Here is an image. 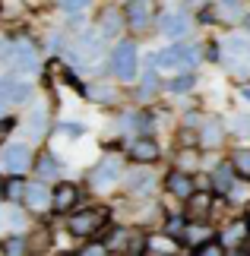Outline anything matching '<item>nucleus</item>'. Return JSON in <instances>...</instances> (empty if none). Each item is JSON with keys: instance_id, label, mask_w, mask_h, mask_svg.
I'll return each instance as SVG.
<instances>
[{"instance_id": "nucleus-1", "label": "nucleus", "mask_w": 250, "mask_h": 256, "mask_svg": "<svg viewBox=\"0 0 250 256\" xmlns=\"http://www.w3.org/2000/svg\"><path fill=\"white\" fill-rule=\"evenodd\" d=\"M203 60V54H199V48L193 44H181V42H174L171 48H165V51H155L152 57V66L155 70H181V73H190L193 66Z\"/></svg>"}, {"instance_id": "nucleus-2", "label": "nucleus", "mask_w": 250, "mask_h": 256, "mask_svg": "<svg viewBox=\"0 0 250 256\" xmlns=\"http://www.w3.org/2000/svg\"><path fill=\"white\" fill-rule=\"evenodd\" d=\"M105 222H108V209H76V212H70V218H67V231L73 234V238L92 240L95 234L105 228Z\"/></svg>"}, {"instance_id": "nucleus-3", "label": "nucleus", "mask_w": 250, "mask_h": 256, "mask_svg": "<svg viewBox=\"0 0 250 256\" xmlns=\"http://www.w3.org/2000/svg\"><path fill=\"white\" fill-rule=\"evenodd\" d=\"M124 177V155H117V152H108L102 162L95 164L92 171H89V186L92 190H111V186L117 184Z\"/></svg>"}, {"instance_id": "nucleus-4", "label": "nucleus", "mask_w": 250, "mask_h": 256, "mask_svg": "<svg viewBox=\"0 0 250 256\" xmlns=\"http://www.w3.org/2000/svg\"><path fill=\"white\" fill-rule=\"evenodd\" d=\"M222 64L231 73H247L250 70V35H228L222 44Z\"/></svg>"}, {"instance_id": "nucleus-5", "label": "nucleus", "mask_w": 250, "mask_h": 256, "mask_svg": "<svg viewBox=\"0 0 250 256\" xmlns=\"http://www.w3.org/2000/svg\"><path fill=\"white\" fill-rule=\"evenodd\" d=\"M136 66H139L136 42H130V38L117 42L114 51H111V73L117 76V80H124V82H133L136 80Z\"/></svg>"}, {"instance_id": "nucleus-6", "label": "nucleus", "mask_w": 250, "mask_h": 256, "mask_svg": "<svg viewBox=\"0 0 250 256\" xmlns=\"http://www.w3.org/2000/svg\"><path fill=\"white\" fill-rule=\"evenodd\" d=\"M0 57L10 64L13 73H35L38 70V54L32 42H16L13 48H0Z\"/></svg>"}, {"instance_id": "nucleus-7", "label": "nucleus", "mask_w": 250, "mask_h": 256, "mask_svg": "<svg viewBox=\"0 0 250 256\" xmlns=\"http://www.w3.org/2000/svg\"><path fill=\"white\" fill-rule=\"evenodd\" d=\"M190 28H193V19L181 10H168V13L158 16V32H162L168 42H184L190 35Z\"/></svg>"}, {"instance_id": "nucleus-8", "label": "nucleus", "mask_w": 250, "mask_h": 256, "mask_svg": "<svg viewBox=\"0 0 250 256\" xmlns=\"http://www.w3.org/2000/svg\"><path fill=\"white\" fill-rule=\"evenodd\" d=\"M4 171L7 174H13V177H19V174H26L29 168H32V149H29L26 142H10V146H4Z\"/></svg>"}, {"instance_id": "nucleus-9", "label": "nucleus", "mask_w": 250, "mask_h": 256, "mask_svg": "<svg viewBox=\"0 0 250 256\" xmlns=\"http://www.w3.org/2000/svg\"><path fill=\"white\" fill-rule=\"evenodd\" d=\"M237 184L241 180H237V171H234L231 162H218L215 171L209 174V193L212 196H231Z\"/></svg>"}, {"instance_id": "nucleus-10", "label": "nucleus", "mask_w": 250, "mask_h": 256, "mask_svg": "<svg viewBox=\"0 0 250 256\" xmlns=\"http://www.w3.org/2000/svg\"><path fill=\"white\" fill-rule=\"evenodd\" d=\"M124 22L130 32H149L152 26V6L146 0H127L124 4Z\"/></svg>"}, {"instance_id": "nucleus-11", "label": "nucleus", "mask_w": 250, "mask_h": 256, "mask_svg": "<svg viewBox=\"0 0 250 256\" xmlns=\"http://www.w3.org/2000/svg\"><path fill=\"white\" fill-rule=\"evenodd\" d=\"M165 190H168V196H174L177 202H187L190 196L196 193V180H193V174H187L181 168H171L165 177Z\"/></svg>"}, {"instance_id": "nucleus-12", "label": "nucleus", "mask_w": 250, "mask_h": 256, "mask_svg": "<svg viewBox=\"0 0 250 256\" xmlns=\"http://www.w3.org/2000/svg\"><path fill=\"white\" fill-rule=\"evenodd\" d=\"M76 206H79V186L70 180H61L51 190V209L54 212H73Z\"/></svg>"}, {"instance_id": "nucleus-13", "label": "nucleus", "mask_w": 250, "mask_h": 256, "mask_svg": "<svg viewBox=\"0 0 250 256\" xmlns=\"http://www.w3.org/2000/svg\"><path fill=\"white\" fill-rule=\"evenodd\" d=\"M29 95H32V86L16 80V76H4L0 80V98H4L7 104H23L29 102Z\"/></svg>"}, {"instance_id": "nucleus-14", "label": "nucleus", "mask_w": 250, "mask_h": 256, "mask_svg": "<svg viewBox=\"0 0 250 256\" xmlns=\"http://www.w3.org/2000/svg\"><path fill=\"white\" fill-rule=\"evenodd\" d=\"M23 202H26L32 212H48V209H51V190H48V184H45V180H32V184H26V196H23Z\"/></svg>"}, {"instance_id": "nucleus-15", "label": "nucleus", "mask_w": 250, "mask_h": 256, "mask_svg": "<svg viewBox=\"0 0 250 256\" xmlns=\"http://www.w3.org/2000/svg\"><path fill=\"white\" fill-rule=\"evenodd\" d=\"M127 155H130V158H133L136 164H152V162H158L162 149H158V142H155V140H149V136H139V140L130 142Z\"/></svg>"}, {"instance_id": "nucleus-16", "label": "nucleus", "mask_w": 250, "mask_h": 256, "mask_svg": "<svg viewBox=\"0 0 250 256\" xmlns=\"http://www.w3.org/2000/svg\"><path fill=\"white\" fill-rule=\"evenodd\" d=\"M124 186H127V193H133V196H146V193H152L155 177H152V171H149V164H139L136 171H130V174L124 177Z\"/></svg>"}, {"instance_id": "nucleus-17", "label": "nucleus", "mask_w": 250, "mask_h": 256, "mask_svg": "<svg viewBox=\"0 0 250 256\" xmlns=\"http://www.w3.org/2000/svg\"><path fill=\"white\" fill-rule=\"evenodd\" d=\"M124 26H127V22H124V10L108 6L105 13L98 16V35H102V38H117Z\"/></svg>"}, {"instance_id": "nucleus-18", "label": "nucleus", "mask_w": 250, "mask_h": 256, "mask_svg": "<svg viewBox=\"0 0 250 256\" xmlns=\"http://www.w3.org/2000/svg\"><path fill=\"white\" fill-rule=\"evenodd\" d=\"M247 218H237L231 224H225L222 234H218V240H222V247L225 250H231V247H241V244H247Z\"/></svg>"}, {"instance_id": "nucleus-19", "label": "nucleus", "mask_w": 250, "mask_h": 256, "mask_svg": "<svg viewBox=\"0 0 250 256\" xmlns=\"http://www.w3.org/2000/svg\"><path fill=\"white\" fill-rule=\"evenodd\" d=\"M26 130H29L32 140H42V136H45V130H48V108H45V102H35V108L29 111Z\"/></svg>"}, {"instance_id": "nucleus-20", "label": "nucleus", "mask_w": 250, "mask_h": 256, "mask_svg": "<svg viewBox=\"0 0 250 256\" xmlns=\"http://www.w3.org/2000/svg\"><path fill=\"white\" fill-rule=\"evenodd\" d=\"M212 238H215V234H212V228H209L206 222H187V231H184L181 240L187 244L190 250H196L199 244H206V240H212Z\"/></svg>"}, {"instance_id": "nucleus-21", "label": "nucleus", "mask_w": 250, "mask_h": 256, "mask_svg": "<svg viewBox=\"0 0 250 256\" xmlns=\"http://www.w3.org/2000/svg\"><path fill=\"white\" fill-rule=\"evenodd\" d=\"M222 142H225V126H222V120H209L203 130H199V146H203V149H218Z\"/></svg>"}, {"instance_id": "nucleus-22", "label": "nucleus", "mask_w": 250, "mask_h": 256, "mask_svg": "<svg viewBox=\"0 0 250 256\" xmlns=\"http://www.w3.org/2000/svg\"><path fill=\"white\" fill-rule=\"evenodd\" d=\"M35 171H38V180H57L61 177V162L54 158V155H42L35 164Z\"/></svg>"}, {"instance_id": "nucleus-23", "label": "nucleus", "mask_w": 250, "mask_h": 256, "mask_svg": "<svg viewBox=\"0 0 250 256\" xmlns=\"http://www.w3.org/2000/svg\"><path fill=\"white\" fill-rule=\"evenodd\" d=\"M187 222H190L187 215H184V212H177L174 218H165V224H162V234H168L171 240H174V238H184V231H187Z\"/></svg>"}, {"instance_id": "nucleus-24", "label": "nucleus", "mask_w": 250, "mask_h": 256, "mask_svg": "<svg viewBox=\"0 0 250 256\" xmlns=\"http://www.w3.org/2000/svg\"><path fill=\"white\" fill-rule=\"evenodd\" d=\"M158 88H162V82H158V76H155L152 70H146L143 82H139V88H136V98H139V102H146V98L158 95Z\"/></svg>"}, {"instance_id": "nucleus-25", "label": "nucleus", "mask_w": 250, "mask_h": 256, "mask_svg": "<svg viewBox=\"0 0 250 256\" xmlns=\"http://www.w3.org/2000/svg\"><path fill=\"white\" fill-rule=\"evenodd\" d=\"M193 86H196V76H193V73H177L174 80L165 82V88H168V92H174V95H184V92H190Z\"/></svg>"}, {"instance_id": "nucleus-26", "label": "nucleus", "mask_w": 250, "mask_h": 256, "mask_svg": "<svg viewBox=\"0 0 250 256\" xmlns=\"http://www.w3.org/2000/svg\"><path fill=\"white\" fill-rule=\"evenodd\" d=\"M127 238H130V231H124V228H108L105 247L111 250V253H124L127 250Z\"/></svg>"}, {"instance_id": "nucleus-27", "label": "nucleus", "mask_w": 250, "mask_h": 256, "mask_svg": "<svg viewBox=\"0 0 250 256\" xmlns=\"http://www.w3.org/2000/svg\"><path fill=\"white\" fill-rule=\"evenodd\" d=\"M206 212H209V196H190V209H184V215L190 222H196V218H206Z\"/></svg>"}, {"instance_id": "nucleus-28", "label": "nucleus", "mask_w": 250, "mask_h": 256, "mask_svg": "<svg viewBox=\"0 0 250 256\" xmlns=\"http://www.w3.org/2000/svg\"><path fill=\"white\" fill-rule=\"evenodd\" d=\"M231 164H234V171L241 180H250V149H237L231 152Z\"/></svg>"}, {"instance_id": "nucleus-29", "label": "nucleus", "mask_w": 250, "mask_h": 256, "mask_svg": "<svg viewBox=\"0 0 250 256\" xmlns=\"http://www.w3.org/2000/svg\"><path fill=\"white\" fill-rule=\"evenodd\" d=\"M4 196H7V202H23V196H26V184L19 180V177H13V180H7L4 184Z\"/></svg>"}, {"instance_id": "nucleus-30", "label": "nucleus", "mask_w": 250, "mask_h": 256, "mask_svg": "<svg viewBox=\"0 0 250 256\" xmlns=\"http://www.w3.org/2000/svg\"><path fill=\"white\" fill-rule=\"evenodd\" d=\"M193 256H228V250L222 247V240H218V238H212V240L199 244V247L193 250Z\"/></svg>"}, {"instance_id": "nucleus-31", "label": "nucleus", "mask_w": 250, "mask_h": 256, "mask_svg": "<svg viewBox=\"0 0 250 256\" xmlns=\"http://www.w3.org/2000/svg\"><path fill=\"white\" fill-rule=\"evenodd\" d=\"M26 238L23 234H13V238H7V244H4V256H26Z\"/></svg>"}, {"instance_id": "nucleus-32", "label": "nucleus", "mask_w": 250, "mask_h": 256, "mask_svg": "<svg viewBox=\"0 0 250 256\" xmlns=\"http://www.w3.org/2000/svg\"><path fill=\"white\" fill-rule=\"evenodd\" d=\"M108 253H111V250L105 247V240H89V244H86V247L79 250L76 256H108Z\"/></svg>"}, {"instance_id": "nucleus-33", "label": "nucleus", "mask_w": 250, "mask_h": 256, "mask_svg": "<svg viewBox=\"0 0 250 256\" xmlns=\"http://www.w3.org/2000/svg\"><path fill=\"white\" fill-rule=\"evenodd\" d=\"M57 130H61L67 140H79V136L86 133V126H83V124H76V120H64L61 126H57Z\"/></svg>"}, {"instance_id": "nucleus-34", "label": "nucleus", "mask_w": 250, "mask_h": 256, "mask_svg": "<svg viewBox=\"0 0 250 256\" xmlns=\"http://www.w3.org/2000/svg\"><path fill=\"white\" fill-rule=\"evenodd\" d=\"M89 4H92V0H61V10H64L67 16H79Z\"/></svg>"}, {"instance_id": "nucleus-35", "label": "nucleus", "mask_w": 250, "mask_h": 256, "mask_svg": "<svg viewBox=\"0 0 250 256\" xmlns=\"http://www.w3.org/2000/svg\"><path fill=\"white\" fill-rule=\"evenodd\" d=\"M86 95H92L95 102H114V88H108V86H92V88H86Z\"/></svg>"}, {"instance_id": "nucleus-36", "label": "nucleus", "mask_w": 250, "mask_h": 256, "mask_svg": "<svg viewBox=\"0 0 250 256\" xmlns=\"http://www.w3.org/2000/svg\"><path fill=\"white\" fill-rule=\"evenodd\" d=\"M234 126L237 133H250V117H234Z\"/></svg>"}, {"instance_id": "nucleus-37", "label": "nucleus", "mask_w": 250, "mask_h": 256, "mask_svg": "<svg viewBox=\"0 0 250 256\" xmlns=\"http://www.w3.org/2000/svg\"><path fill=\"white\" fill-rule=\"evenodd\" d=\"M184 4H187V6H196V10H203V6H209V4H212V0H184Z\"/></svg>"}, {"instance_id": "nucleus-38", "label": "nucleus", "mask_w": 250, "mask_h": 256, "mask_svg": "<svg viewBox=\"0 0 250 256\" xmlns=\"http://www.w3.org/2000/svg\"><path fill=\"white\" fill-rule=\"evenodd\" d=\"M241 98H244V102H250V86H241Z\"/></svg>"}, {"instance_id": "nucleus-39", "label": "nucleus", "mask_w": 250, "mask_h": 256, "mask_svg": "<svg viewBox=\"0 0 250 256\" xmlns=\"http://www.w3.org/2000/svg\"><path fill=\"white\" fill-rule=\"evenodd\" d=\"M222 6H228V10H237V0H222Z\"/></svg>"}, {"instance_id": "nucleus-40", "label": "nucleus", "mask_w": 250, "mask_h": 256, "mask_svg": "<svg viewBox=\"0 0 250 256\" xmlns=\"http://www.w3.org/2000/svg\"><path fill=\"white\" fill-rule=\"evenodd\" d=\"M4 117H7V102L0 98V120H4Z\"/></svg>"}, {"instance_id": "nucleus-41", "label": "nucleus", "mask_w": 250, "mask_h": 256, "mask_svg": "<svg viewBox=\"0 0 250 256\" xmlns=\"http://www.w3.org/2000/svg\"><path fill=\"white\" fill-rule=\"evenodd\" d=\"M244 26H247V32H250V16H244Z\"/></svg>"}, {"instance_id": "nucleus-42", "label": "nucleus", "mask_w": 250, "mask_h": 256, "mask_svg": "<svg viewBox=\"0 0 250 256\" xmlns=\"http://www.w3.org/2000/svg\"><path fill=\"white\" fill-rule=\"evenodd\" d=\"M174 256H193V253H174Z\"/></svg>"}, {"instance_id": "nucleus-43", "label": "nucleus", "mask_w": 250, "mask_h": 256, "mask_svg": "<svg viewBox=\"0 0 250 256\" xmlns=\"http://www.w3.org/2000/svg\"><path fill=\"white\" fill-rule=\"evenodd\" d=\"M57 256H76V253H57Z\"/></svg>"}, {"instance_id": "nucleus-44", "label": "nucleus", "mask_w": 250, "mask_h": 256, "mask_svg": "<svg viewBox=\"0 0 250 256\" xmlns=\"http://www.w3.org/2000/svg\"><path fill=\"white\" fill-rule=\"evenodd\" d=\"M247 231H250V215H247Z\"/></svg>"}, {"instance_id": "nucleus-45", "label": "nucleus", "mask_w": 250, "mask_h": 256, "mask_svg": "<svg viewBox=\"0 0 250 256\" xmlns=\"http://www.w3.org/2000/svg\"><path fill=\"white\" fill-rule=\"evenodd\" d=\"M0 256H4V247H0Z\"/></svg>"}, {"instance_id": "nucleus-46", "label": "nucleus", "mask_w": 250, "mask_h": 256, "mask_svg": "<svg viewBox=\"0 0 250 256\" xmlns=\"http://www.w3.org/2000/svg\"><path fill=\"white\" fill-rule=\"evenodd\" d=\"M0 48H4V42H0Z\"/></svg>"}, {"instance_id": "nucleus-47", "label": "nucleus", "mask_w": 250, "mask_h": 256, "mask_svg": "<svg viewBox=\"0 0 250 256\" xmlns=\"http://www.w3.org/2000/svg\"><path fill=\"white\" fill-rule=\"evenodd\" d=\"M121 256H124V253H121Z\"/></svg>"}]
</instances>
